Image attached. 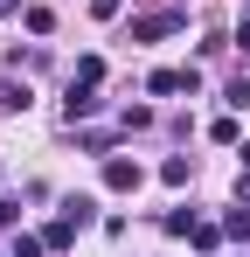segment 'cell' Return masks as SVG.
Masks as SVG:
<instances>
[{
	"instance_id": "cell-12",
	"label": "cell",
	"mask_w": 250,
	"mask_h": 257,
	"mask_svg": "<svg viewBox=\"0 0 250 257\" xmlns=\"http://www.w3.org/2000/svg\"><path fill=\"white\" fill-rule=\"evenodd\" d=\"M236 42H243V49H250V14H243V21H236Z\"/></svg>"
},
{
	"instance_id": "cell-9",
	"label": "cell",
	"mask_w": 250,
	"mask_h": 257,
	"mask_svg": "<svg viewBox=\"0 0 250 257\" xmlns=\"http://www.w3.org/2000/svg\"><path fill=\"white\" fill-rule=\"evenodd\" d=\"M167 229L174 236H195V209H167Z\"/></svg>"
},
{
	"instance_id": "cell-3",
	"label": "cell",
	"mask_w": 250,
	"mask_h": 257,
	"mask_svg": "<svg viewBox=\"0 0 250 257\" xmlns=\"http://www.w3.org/2000/svg\"><path fill=\"white\" fill-rule=\"evenodd\" d=\"M195 84H202L195 70H153V77H146V90H153V97H181V90H195Z\"/></svg>"
},
{
	"instance_id": "cell-10",
	"label": "cell",
	"mask_w": 250,
	"mask_h": 257,
	"mask_svg": "<svg viewBox=\"0 0 250 257\" xmlns=\"http://www.w3.org/2000/svg\"><path fill=\"white\" fill-rule=\"evenodd\" d=\"M42 250H49V243H42L35 229H21V236H14V257H42Z\"/></svg>"
},
{
	"instance_id": "cell-5",
	"label": "cell",
	"mask_w": 250,
	"mask_h": 257,
	"mask_svg": "<svg viewBox=\"0 0 250 257\" xmlns=\"http://www.w3.org/2000/svg\"><path fill=\"white\" fill-rule=\"evenodd\" d=\"M42 243H49V250H70V243H77V222H70V215H63V222H49V229H42Z\"/></svg>"
},
{
	"instance_id": "cell-13",
	"label": "cell",
	"mask_w": 250,
	"mask_h": 257,
	"mask_svg": "<svg viewBox=\"0 0 250 257\" xmlns=\"http://www.w3.org/2000/svg\"><path fill=\"white\" fill-rule=\"evenodd\" d=\"M236 202H250V167H243V181H236Z\"/></svg>"
},
{
	"instance_id": "cell-14",
	"label": "cell",
	"mask_w": 250,
	"mask_h": 257,
	"mask_svg": "<svg viewBox=\"0 0 250 257\" xmlns=\"http://www.w3.org/2000/svg\"><path fill=\"white\" fill-rule=\"evenodd\" d=\"M14 7H21V0H0V14H14Z\"/></svg>"
},
{
	"instance_id": "cell-8",
	"label": "cell",
	"mask_w": 250,
	"mask_h": 257,
	"mask_svg": "<svg viewBox=\"0 0 250 257\" xmlns=\"http://www.w3.org/2000/svg\"><path fill=\"white\" fill-rule=\"evenodd\" d=\"M90 209H97V202H90V195H70V202H63V215H70V222H77V229H83V222H90Z\"/></svg>"
},
{
	"instance_id": "cell-7",
	"label": "cell",
	"mask_w": 250,
	"mask_h": 257,
	"mask_svg": "<svg viewBox=\"0 0 250 257\" xmlns=\"http://www.w3.org/2000/svg\"><path fill=\"white\" fill-rule=\"evenodd\" d=\"M188 174H195V167H188V153H174V160L160 167V181H167V188H188Z\"/></svg>"
},
{
	"instance_id": "cell-15",
	"label": "cell",
	"mask_w": 250,
	"mask_h": 257,
	"mask_svg": "<svg viewBox=\"0 0 250 257\" xmlns=\"http://www.w3.org/2000/svg\"><path fill=\"white\" fill-rule=\"evenodd\" d=\"M243 167H250V146H243Z\"/></svg>"
},
{
	"instance_id": "cell-6",
	"label": "cell",
	"mask_w": 250,
	"mask_h": 257,
	"mask_svg": "<svg viewBox=\"0 0 250 257\" xmlns=\"http://www.w3.org/2000/svg\"><path fill=\"white\" fill-rule=\"evenodd\" d=\"M0 111H28V84L7 77V84H0Z\"/></svg>"
},
{
	"instance_id": "cell-1",
	"label": "cell",
	"mask_w": 250,
	"mask_h": 257,
	"mask_svg": "<svg viewBox=\"0 0 250 257\" xmlns=\"http://www.w3.org/2000/svg\"><path fill=\"white\" fill-rule=\"evenodd\" d=\"M188 28V14L181 7H160V14H139L132 21V42H167V35H181Z\"/></svg>"
},
{
	"instance_id": "cell-2",
	"label": "cell",
	"mask_w": 250,
	"mask_h": 257,
	"mask_svg": "<svg viewBox=\"0 0 250 257\" xmlns=\"http://www.w3.org/2000/svg\"><path fill=\"white\" fill-rule=\"evenodd\" d=\"M104 188H111V195H132V188H139V160H125V153H104Z\"/></svg>"
},
{
	"instance_id": "cell-4",
	"label": "cell",
	"mask_w": 250,
	"mask_h": 257,
	"mask_svg": "<svg viewBox=\"0 0 250 257\" xmlns=\"http://www.w3.org/2000/svg\"><path fill=\"white\" fill-rule=\"evenodd\" d=\"M90 111H97V90H90V84H70V97H63V118L77 125V118H90Z\"/></svg>"
},
{
	"instance_id": "cell-11",
	"label": "cell",
	"mask_w": 250,
	"mask_h": 257,
	"mask_svg": "<svg viewBox=\"0 0 250 257\" xmlns=\"http://www.w3.org/2000/svg\"><path fill=\"white\" fill-rule=\"evenodd\" d=\"M118 7H125V0H90V14H97V21H111Z\"/></svg>"
}]
</instances>
